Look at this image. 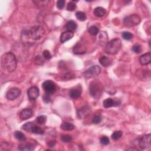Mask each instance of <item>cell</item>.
Wrapping results in <instances>:
<instances>
[{
    "label": "cell",
    "mask_w": 151,
    "mask_h": 151,
    "mask_svg": "<svg viewBox=\"0 0 151 151\" xmlns=\"http://www.w3.org/2000/svg\"><path fill=\"white\" fill-rule=\"evenodd\" d=\"M120 100H113L111 98H108L105 99L103 102V106L105 108H110L112 107H116V106H119L120 105Z\"/></svg>",
    "instance_id": "11"
},
{
    "label": "cell",
    "mask_w": 151,
    "mask_h": 151,
    "mask_svg": "<svg viewBox=\"0 0 151 151\" xmlns=\"http://www.w3.org/2000/svg\"><path fill=\"white\" fill-rule=\"evenodd\" d=\"M74 36V33L73 32L66 31L63 33L60 36V41L62 43L66 42L67 41L71 39Z\"/></svg>",
    "instance_id": "15"
},
{
    "label": "cell",
    "mask_w": 151,
    "mask_h": 151,
    "mask_svg": "<svg viewBox=\"0 0 151 151\" xmlns=\"http://www.w3.org/2000/svg\"><path fill=\"white\" fill-rule=\"evenodd\" d=\"M150 71H146V70H142L141 71H139V74H138V77H141V78H140L141 80H149L150 79Z\"/></svg>",
    "instance_id": "22"
},
{
    "label": "cell",
    "mask_w": 151,
    "mask_h": 151,
    "mask_svg": "<svg viewBox=\"0 0 151 151\" xmlns=\"http://www.w3.org/2000/svg\"><path fill=\"white\" fill-rule=\"evenodd\" d=\"M73 51L75 54H82L86 53V47L83 44L78 43L74 46Z\"/></svg>",
    "instance_id": "12"
},
{
    "label": "cell",
    "mask_w": 151,
    "mask_h": 151,
    "mask_svg": "<svg viewBox=\"0 0 151 151\" xmlns=\"http://www.w3.org/2000/svg\"><path fill=\"white\" fill-rule=\"evenodd\" d=\"M101 72V68L99 66H93L90 67V68L86 70L83 73V75L84 78L86 79H90L92 78H95Z\"/></svg>",
    "instance_id": "6"
},
{
    "label": "cell",
    "mask_w": 151,
    "mask_h": 151,
    "mask_svg": "<svg viewBox=\"0 0 151 151\" xmlns=\"http://www.w3.org/2000/svg\"><path fill=\"white\" fill-rule=\"evenodd\" d=\"M65 6V1L64 0H59L57 3V7L59 10H62Z\"/></svg>",
    "instance_id": "36"
},
{
    "label": "cell",
    "mask_w": 151,
    "mask_h": 151,
    "mask_svg": "<svg viewBox=\"0 0 151 151\" xmlns=\"http://www.w3.org/2000/svg\"><path fill=\"white\" fill-rule=\"evenodd\" d=\"M47 121V117L44 115H41L38 116L36 118V122L38 124L40 125H44L46 123Z\"/></svg>",
    "instance_id": "28"
},
{
    "label": "cell",
    "mask_w": 151,
    "mask_h": 151,
    "mask_svg": "<svg viewBox=\"0 0 151 151\" xmlns=\"http://www.w3.org/2000/svg\"><path fill=\"white\" fill-rule=\"evenodd\" d=\"M76 18L79 20L81 21H84L87 19V16L86 14L82 11H78L76 13Z\"/></svg>",
    "instance_id": "25"
},
{
    "label": "cell",
    "mask_w": 151,
    "mask_h": 151,
    "mask_svg": "<svg viewBox=\"0 0 151 151\" xmlns=\"http://www.w3.org/2000/svg\"><path fill=\"white\" fill-rule=\"evenodd\" d=\"M21 93V90L17 87L10 89L6 94V97L9 100H14L18 98Z\"/></svg>",
    "instance_id": "8"
},
{
    "label": "cell",
    "mask_w": 151,
    "mask_h": 151,
    "mask_svg": "<svg viewBox=\"0 0 151 151\" xmlns=\"http://www.w3.org/2000/svg\"><path fill=\"white\" fill-rule=\"evenodd\" d=\"M61 129H62L64 130H67V131H70L74 129L75 126L74 125L70 122H65L61 125Z\"/></svg>",
    "instance_id": "23"
},
{
    "label": "cell",
    "mask_w": 151,
    "mask_h": 151,
    "mask_svg": "<svg viewBox=\"0 0 151 151\" xmlns=\"http://www.w3.org/2000/svg\"><path fill=\"white\" fill-rule=\"evenodd\" d=\"M44 130L41 127L38 126L37 125L36 126L33 133H35L37 135H43V134H44Z\"/></svg>",
    "instance_id": "35"
},
{
    "label": "cell",
    "mask_w": 151,
    "mask_h": 151,
    "mask_svg": "<svg viewBox=\"0 0 151 151\" xmlns=\"http://www.w3.org/2000/svg\"><path fill=\"white\" fill-rule=\"evenodd\" d=\"M76 8V4L74 3V1L69 2L67 5V10L69 11H73Z\"/></svg>",
    "instance_id": "31"
},
{
    "label": "cell",
    "mask_w": 151,
    "mask_h": 151,
    "mask_svg": "<svg viewBox=\"0 0 151 151\" xmlns=\"http://www.w3.org/2000/svg\"><path fill=\"white\" fill-rule=\"evenodd\" d=\"M18 149L20 150H25V151H31L34 149V145L30 143H23L19 146Z\"/></svg>",
    "instance_id": "20"
},
{
    "label": "cell",
    "mask_w": 151,
    "mask_h": 151,
    "mask_svg": "<svg viewBox=\"0 0 151 151\" xmlns=\"http://www.w3.org/2000/svg\"><path fill=\"white\" fill-rule=\"evenodd\" d=\"M139 61L141 65L143 66L148 65L151 62V54L150 53H147L140 57Z\"/></svg>",
    "instance_id": "13"
},
{
    "label": "cell",
    "mask_w": 151,
    "mask_h": 151,
    "mask_svg": "<svg viewBox=\"0 0 151 151\" xmlns=\"http://www.w3.org/2000/svg\"><path fill=\"white\" fill-rule=\"evenodd\" d=\"M65 28L67 30V31L73 33L74 31L76 30V29L78 28V25L75 21H74L73 20H70V21H69L66 23V24L65 25Z\"/></svg>",
    "instance_id": "16"
},
{
    "label": "cell",
    "mask_w": 151,
    "mask_h": 151,
    "mask_svg": "<svg viewBox=\"0 0 151 151\" xmlns=\"http://www.w3.org/2000/svg\"><path fill=\"white\" fill-rule=\"evenodd\" d=\"M122 47V41L119 38H115L108 42L105 46L104 51L109 54H117Z\"/></svg>",
    "instance_id": "2"
},
{
    "label": "cell",
    "mask_w": 151,
    "mask_h": 151,
    "mask_svg": "<svg viewBox=\"0 0 151 151\" xmlns=\"http://www.w3.org/2000/svg\"><path fill=\"white\" fill-rule=\"evenodd\" d=\"M141 19L137 14H133L126 17L124 20V24L127 27H131L138 25Z\"/></svg>",
    "instance_id": "5"
},
{
    "label": "cell",
    "mask_w": 151,
    "mask_h": 151,
    "mask_svg": "<svg viewBox=\"0 0 151 151\" xmlns=\"http://www.w3.org/2000/svg\"><path fill=\"white\" fill-rule=\"evenodd\" d=\"M89 93L92 97L97 99L100 97L103 93L102 85L98 82H93L89 84Z\"/></svg>",
    "instance_id": "4"
},
{
    "label": "cell",
    "mask_w": 151,
    "mask_h": 151,
    "mask_svg": "<svg viewBox=\"0 0 151 151\" xmlns=\"http://www.w3.org/2000/svg\"><path fill=\"white\" fill-rule=\"evenodd\" d=\"M36 126V125L34 124L33 122H27V123L24 124L22 126V128L23 130H24L25 131H26L27 132L33 133Z\"/></svg>",
    "instance_id": "17"
},
{
    "label": "cell",
    "mask_w": 151,
    "mask_h": 151,
    "mask_svg": "<svg viewBox=\"0 0 151 151\" xmlns=\"http://www.w3.org/2000/svg\"><path fill=\"white\" fill-rule=\"evenodd\" d=\"M82 90L80 89H73L70 90L69 96L72 99H78L81 96Z\"/></svg>",
    "instance_id": "19"
},
{
    "label": "cell",
    "mask_w": 151,
    "mask_h": 151,
    "mask_svg": "<svg viewBox=\"0 0 151 151\" xmlns=\"http://www.w3.org/2000/svg\"><path fill=\"white\" fill-rule=\"evenodd\" d=\"M33 116V111L30 109H24L20 113V117L21 120H25Z\"/></svg>",
    "instance_id": "14"
},
{
    "label": "cell",
    "mask_w": 151,
    "mask_h": 151,
    "mask_svg": "<svg viewBox=\"0 0 151 151\" xmlns=\"http://www.w3.org/2000/svg\"><path fill=\"white\" fill-rule=\"evenodd\" d=\"M99 61L102 66H103V67H106L110 66L112 64L111 60L110 58H109L108 57H107L106 56H104L100 57L99 60Z\"/></svg>",
    "instance_id": "18"
},
{
    "label": "cell",
    "mask_w": 151,
    "mask_h": 151,
    "mask_svg": "<svg viewBox=\"0 0 151 151\" xmlns=\"http://www.w3.org/2000/svg\"><path fill=\"white\" fill-rule=\"evenodd\" d=\"M55 145H56L55 141H51V142H50L48 143V145H49V147H50V148L54 147V146H55Z\"/></svg>",
    "instance_id": "40"
},
{
    "label": "cell",
    "mask_w": 151,
    "mask_h": 151,
    "mask_svg": "<svg viewBox=\"0 0 151 151\" xmlns=\"http://www.w3.org/2000/svg\"><path fill=\"white\" fill-rule=\"evenodd\" d=\"M14 137L18 141H25V135L21 131H16L14 133Z\"/></svg>",
    "instance_id": "24"
},
{
    "label": "cell",
    "mask_w": 151,
    "mask_h": 151,
    "mask_svg": "<svg viewBox=\"0 0 151 151\" xmlns=\"http://www.w3.org/2000/svg\"><path fill=\"white\" fill-rule=\"evenodd\" d=\"M110 142L109 139L108 137H106V136H104V137H102L100 139V143L101 144L103 145H108Z\"/></svg>",
    "instance_id": "34"
},
{
    "label": "cell",
    "mask_w": 151,
    "mask_h": 151,
    "mask_svg": "<svg viewBox=\"0 0 151 151\" xmlns=\"http://www.w3.org/2000/svg\"><path fill=\"white\" fill-rule=\"evenodd\" d=\"M122 135H123V133L121 130H117V131L114 132L112 133V135L111 136V138L113 140L117 141L122 137Z\"/></svg>",
    "instance_id": "26"
},
{
    "label": "cell",
    "mask_w": 151,
    "mask_h": 151,
    "mask_svg": "<svg viewBox=\"0 0 151 151\" xmlns=\"http://www.w3.org/2000/svg\"><path fill=\"white\" fill-rule=\"evenodd\" d=\"M133 51L136 54H139L142 51V47L139 44H135L132 48Z\"/></svg>",
    "instance_id": "32"
},
{
    "label": "cell",
    "mask_w": 151,
    "mask_h": 151,
    "mask_svg": "<svg viewBox=\"0 0 151 151\" xmlns=\"http://www.w3.org/2000/svg\"><path fill=\"white\" fill-rule=\"evenodd\" d=\"M35 63H36V64L38 65H43L44 63V60L43 59V57L40 55L37 56L36 57V59H35Z\"/></svg>",
    "instance_id": "37"
},
{
    "label": "cell",
    "mask_w": 151,
    "mask_h": 151,
    "mask_svg": "<svg viewBox=\"0 0 151 151\" xmlns=\"http://www.w3.org/2000/svg\"><path fill=\"white\" fill-rule=\"evenodd\" d=\"M43 100L45 103H49L51 102V97L50 95H47L46 94L44 96H43Z\"/></svg>",
    "instance_id": "39"
},
{
    "label": "cell",
    "mask_w": 151,
    "mask_h": 151,
    "mask_svg": "<svg viewBox=\"0 0 151 151\" xmlns=\"http://www.w3.org/2000/svg\"><path fill=\"white\" fill-rule=\"evenodd\" d=\"M151 146V135L148 134L143 136L139 141V146L142 149H146Z\"/></svg>",
    "instance_id": "9"
},
{
    "label": "cell",
    "mask_w": 151,
    "mask_h": 151,
    "mask_svg": "<svg viewBox=\"0 0 151 151\" xmlns=\"http://www.w3.org/2000/svg\"><path fill=\"white\" fill-rule=\"evenodd\" d=\"M122 36L124 38V39L126 40H130L133 38V35L128 32H123L122 34Z\"/></svg>",
    "instance_id": "29"
},
{
    "label": "cell",
    "mask_w": 151,
    "mask_h": 151,
    "mask_svg": "<svg viewBox=\"0 0 151 151\" xmlns=\"http://www.w3.org/2000/svg\"><path fill=\"white\" fill-rule=\"evenodd\" d=\"M102 119V118L100 115H96L93 119V123L94 124H98L101 122Z\"/></svg>",
    "instance_id": "38"
},
{
    "label": "cell",
    "mask_w": 151,
    "mask_h": 151,
    "mask_svg": "<svg viewBox=\"0 0 151 151\" xmlns=\"http://www.w3.org/2000/svg\"><path fill=\"white\" fill-rule=\"evenodd\" d=\"M1 66L3 70L9 73H12L17 68V60L15 55L8 52L4 54L1 59Z\"/></svg>",
    "instance_id": "1"
},
{
    "label": "cell",
    "mask_w": 151,
    "mask_h": 151,
    "mask_svg": "<svg viewBox=\"0 0 151 151\" xmlns=\"http://www.w3.org/2000/svg\"><path fill=\"white\" fill-rule=\"evenodd\" d=\"M61 140L65 143H69L72 141V137L69 135H64L61 137Z\"/></svg>",
    "instance_id": "30"
},
{
    "label": "cell",
    "mask_w": 151,
    "mask_h": 151,
    "mask_svg": "<svg viewBox=\"0 0 151 151\" xmlns=\"http://www.w3.org/2000/svg\"><path fill=\"white\" fill-rule=\"evenodd\" d=\"M43 57L45 59H46V60H50L52 57L51 53L47 50H45L43 51Z\"/></svg>",
    "instance_id": "33"
},
{
    "label": "cell",
    "mask_w": 151,
    "mask_h": 151,
    "mask_svg": "<svg viewBox=\"0 0 151 151\" xmlns=\"http://www.w3.org/2000/svg\"><path fill=\"white\" fill-rule=\"evenodd\" d=\"M39 89L36 86L29 88L27 91V96L30 101L36 100L39 96Z\"/></svg>",
    "instance_id": "10"
},
{
    "label": "cell",
    "mask_w": 151,
    "mask_h": 151,
    "mask_svg": "<svg viewBox=\"0 0 151 151\" xmlns=\"http://www.w3.org/2000/svg\"><path fill=\"white\" fill-rule=\"evenodd\" d=\"M25 33L30 39L38 40L44 36L45 30L42 27L36 25L32 27L29 30H25Z\"/></svg>",
    "instance_id": "3"
},
{
    "label": "cell",
    "mask_w": 151,
    "mask_h": 151,
    "mask_svg": "<svg viewBox=\"0 0 151 151\" xmlns=\"http://www.w3.org/2000/svg\"><path fill=\"white\" fill-rule=\"evenodd\" d=\"M42 87L46 92V94L50 95L54 94L57 90L56 84L54 82L50 80L45 81L42 84Z\"/></svg>",
    "instance_id": "7"
},
{
    "label": "cell",
    "mask_w": 151,
    "mask_h": 151,
    "mask_svg": "<svg viewBox=\"0 0 151 151\" xmlns=\"http://www.w3.org/2000/svg\"><path fill=\"white\" fill-rule=\"evenodd\" d=\"M88 32L90 33V34H91L92 36H96L99 33V28L96 26L92 25L89 28Z\"/></svg>",
    "instance_id": "27"
},
{
    "label": "cell",
    "mask_w": 151,
    "mask_h": 151,
    "mask_svg": "<svg viewBox=\"0 0 151 151\" xmlns=\"http://www.w3.org/2000/svg\"><path fill=\"white\" fill-rule=\"evenodd\" d=\"M93 13L95 14V16H96V17H103L106 14V10L103 7H98L94 10Z\"/></svg>",
    "instance_id": "21"
}]
</instances>
